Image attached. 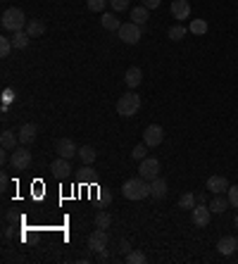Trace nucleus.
Returning <instances> with one entry per match:
<instances>
[{
	"label": "nucleus",
	"mask_w": 238,
	"mask_h": 264,
	"mask_svg": "<svg viewBox=\"0 0 238 264\" xmlns=\"http://www.w3.org/2000/svg\"><path fill=\"white\" fill-rule=\"evenodd\" d=\"M122 195L127 200H145L150 195V181H145L143 176H136V179H129L124 186H122Z\"/></svg>",
	"instance_id": "f257e3e1"
},
{
	"label": "nucleus",
	"mask_w": 238,
	"mask_h": 264,
	"mask_svg": "<svg viewBox=\"0 0 238 264\" xmlns=\"http://www.w3.org/2000/svg\"><path fill=\"white\" fill-rule=\"evenodd\" d=\"M0 22H3V29H8V31H24L26 29V15H24L19 8H10L3 12V17H0Z\"/></svg>",
	"instance_id": "f03ea898"
},
{
	"label": "nucleus",
	"mask_w": 238,
	"mask_h": 264,
	"mask_svg": "<svg viewBox=\"0 0 238 264\" xmlns=\"http://www.w3.org/2000/svg\"><path fill=\"white\" fill-rule=\"evenodd\" d=\"M138 109H141V95L124 93L117 100V115H122V117H134Z\"/></svg>",
	"instance_id": "7ed1b4c3"
},
{
	"label": "nucleus",
	"mask_w": 238,
	"mask_h": 264,
	"mask_svg": "<svg viewBox=\"0 0 238 264\" xmlns=\"http://www.w3.org/2000/svg\"><path fill=\"white\" fill-rule=\"evenodd\" d=\"M117 36H119L122 43H127V46H136V43L141 41V36H143V26H138V24H134V22H124L122 26H119Z\"/></svg>",
	"instance_id": "20e7f679"
},
{
	"label": "nucleus",
	"mask_w": 238,
	"mask_h": 264,
	"mask_svg": "<svg viewBox=\"0 0 238 264\" xmlns=\"http://www.w3.org/2000/svg\"><path fill=\"white\" fill-rule=\"evenodd\" d=\"M10 164H12V169H17V171L29 169V167H31V153H29V148H26V145H17V148L12 150V155H10Z\"/></svg>",
	"instance_id": "39448f33"
},
{
	"label": "nucleus",
	"mask_w": 238,
	"mask_h": 264,
	"mask_svg": "<svg viewBox=\"0 0 238 264\" xmlns=\"http://www.w3.org/2000/svg\"><path fill=\"white\" fill-rule=\"evenodd\" d=\"M160 160H155V157H145V160H141V164H138V176H143L145 181H152L160 176Z\"/></svg>",
	"instance_id": "423d86ee"
},
{
	"label": "nucleus",
	"mask_w": 238,
	"mask_h": 264,
	"mask_svg": "<svg viewBox=\"0 0 238 264\" xmlns=\"http://www.w3.org/2000/svg\"><path fill=\"white\" fill-rule=\"evenodd\" d=\"M190 217H193V224L195 226L205 229V226L212 221V210H210V205H205V202H198V205L190 210Z\"/></svg>",
	"instance_id": "0eeeda50"
},
{
	"label": "nucleus",
	"mask_w": 238,
	"mask_h": 264,
	"mask_svg": "<svg viewBox=\"0 0 238 264\" xmlns=\"http://www.w3.org/2000/svg\"><path fill=\"white\" fill-rule=\"evenodd\" d=\"M162 140H165V129L160 124H150L143 131V143H145L148 148H157Z\"/></svg>",
	"instance_id": "6e6552de"
},
{
	"label": "nucleus",
	"mask_w": 238,
	"mask_h": 264,
	"mask_svg": "<svg viewBox=\"0 0 238 264\" xmlns=\"http://www.w3.org/2000/svg\"><path fill=\"white\" fill-rule=\"evenodd\" d=\"M55 153L64 160H71V157H79V148H76V143L71 138H60L55 143Z\"/></svg>",
	"instance_id": "1a4fd4ad"
},
{
	"label": "nucleus",
	"mask_w": 238,
	"mask_h": 264,
	"mask_svg": "<svg viewBox=\"0 0 238 264\" xmlns=\"http://www.w3.org/2000/svg\"><path fill=\"white\" fill-rule=\"evenodd\" d=\"M107 243H110V238H107V231H105V229H95V231L88 236V248L93 250V252H103V250L107 248Z\"/></svg>",
	"instance_id": "9d476101"
},
{
	"label": "nucleus",
	"mask_w": 238,
	"mask_h": 264,
	"mask_svg": "<svg viewBox=\"0 0 238 264\" xmlns=\"http://www.w3.org/2000/svg\"><path fill=\"white\" fill-rule=\"evenodd\" d=\"M50 171H53V176H57V179H67V176H71V162L64 160V157H57L50 164Z\"/></svg>",
	"instance_id": "9b49d317"
},
{
	"label": "nucleus",
	"mask_w": 238,
	"mask_h": 264,
	"mask_svg": "<svg viewBox=\"0 0 238 264\" xmlns=\"http://www.w3.org/2000/svg\"><path fill=\"white\" fill-rule=\"evenodd\" d=\"M207 191L214 195H222L229 191V181H226V176H219V174H214V176H210L207 179Z\"/></svg>",
	"instance_id": "f8f14e48"
},
{
	"label": "nucleus",
	"mask_w": 238,
	"mask_h": 264,
	"mask_svg": "<svg viewBox=\"0 0 238 264\" xmlns=\"http://www.w3.org/2000/svg\"><path fill=\"white\" fill-rule=\"evenodd\" d=\"M19 145H31L33 140H36V136H38V126L36 124H24L19 126Z\"/></svg>",
	"instance_id": "ddd939ff"
},
{
	"label": "nucleus",
	"mask_w": 238,
	"mask_h": 264,
	"mask_svg": "<svg viewBox=\"0 0 238 264\" xmlns=\"http://www.w3.org/2000/svg\"><path fill=\"white\" fill-rule=\"evenodd\" d=\"M238 250V238L236 236H224V238H219V243H217V252L219 255H233Z\"/></svg>",
	"instance_id": "4468645a"
},
{
	"label": "nucleus",
	"mask_w": 238,
	"mask_h": 264,
	"mask_svg": "<svg viewBox=\"0 0 238 264\" xmlns=\"http://www.w3.org/2000/svg\"><path fill=\"white\" fill-rule=\"evenodd\" d=\"M172 17L183 22L190 17V3L188 0H172Z\"/></svg>",
	"instance_id": "2eb2a0df"
},
{
	"label": "nucleus",
	"mask_w": 238,
	"mask_h": 264,
	"mask_svg": "<svg viewBox=\"0 0 238 264\" xmlns=\"http://www.w3.org/2000/svg\"><path fill=\"white\" fill-rule=\"evenodd\" d=\"M167 193H169V188H167V181L162 179V176H157V179L150 181V195L155 198V200H162V198H167Z\"/></svg>",
	"instance_id": "dca6fc26"
},
{
	"label": "nucleus",
	"mask_w": 238,
	"mask_h": 264,
	"mask_svg": "<svg viewBox=\"0 0 238 264\" xmlns=\"http://www.w3.org/2000/svg\"><path fill=\"white\" fill-rule=\"evenodd\" d=\"M0 145H3V150H15L19 145V133L5 129V131L0 133Z\"/></svg>",
	"instance_id": "f3484780"
},
{
	"label": "nucleus",
	"mask_w": 238,
	"mask_h": 264,
	"mask_svg": "<svg viewBox=\"0 0 238 264\" xmlns=\"http://www.w3.org/2000/svg\"><path fill=\"white\" fill-rule=\"evenodd\" d=\"M229 207H231V202H229V198H224V193L222 195H214L212 202H210V210H212V214H224Z\"/></svg>",
	"instance_id": "a211bd4d"
},
{
	"label": "nucleus",
	"mask_w": 238,
	"mask_h": 264,
	"mask_svg": "<svg viewBox=\"0 0 238 264\" xmlns=\"http://www.w3.org/2000/svg\"><path fill=\"white\" fill-rule=\"evenodd\" d=\"M124 81H127L129 88H136V86H141L143 81V71L138 67H129L127 74H124Z\"/></svg>",
	"instance_id": "6ab92c4d"
},
{
	"label": "nucleus",
	"mask_w": 238,
	"mask_h": 264,
	"mask_svg": "<svg viewBox=\"0 0 238 264\" xmlns=\"http://www.w3.org/2000/svg\"><path fill=\"white\" fill-rule=\"evenodd\" d=\"M24 31L29 33L31 39H41L43 33H46V24L41 22V19H29V24H26V29Z\"/></svg>",
	"instance_id": "aec40b11"
},
{
	"label": "nucleus",
	"mask_w": 238,
	"mask_h": 264,
	"mask_svg": "<svg viewBox=\"0 0 238 264\" xmlns=\"http://www.w3.org/2000/svg\"><path fill=\"white\" fill-rule=\"evenodd\" d=\"M148 12H150V10L148 8H143V5H138V8H134L131 10V22L134 24H138V26H145V24H148V19H150V17H148Z\"/></svg>",
	"instance_id": "412c9836"
},
{
	"label": "nucleus",
	"mask_w": 238,
	"mask_h": 264,
	"mask_svg": "<svg viewBox=\"0 0 238 264\" xmlns=\"http://www.w3.org/2000/svg\"><path fill=\"white\" fill-rule=\"evenodd\" d=\"M100 26H103L105 31H119L122 22L117 19V15H110V12H105V15L100 17Z\"/></svg>",
	"instance_id": "4be33fe9"
},
{
	"label": "nucleus",
	"mask_w": 238,
	"mask_h": 264,
	"mask_svg": "<svg viewBox=\"0 0 238 264\" xmlns=\"http://www.w3.org/2000/svg\"><path fill=\"white\" fill-rule=\"evenodd\" d=\"M29 43H31V36H29V33L26 31H15V36H12V46H15V50H26Z\"/></svg>",
	"instance_id": "5701e85b"
},
{
	"label": "nucleus",
	"mask_w": 238,
	"mask_h": 264,
	"mask_svg": "<svg viewBox=\"0 0 238 264\" xmlns=\"http://www.w3.org/2000/svg\"><path fill=\"white\" fill-rule=\"evenodd\" d=\"M207 29H210V26H207L205 19H193V22H190V26H188V31L193 33V36H205Z\"/></svg>",
	"instance_id": "b1692460"
},
{
	"label": "nucleus",
	"mask_w": 238,
	"mask_h": 264,
	"mask_svg": "<svg viewBox=\"0 0 238 264\" xmlns=\"http://www.w3.org/2000/svg\"><path fill=\"white\" fill-rule=\"evenodd\" d=\"M167 39L169 41H183L186 39V26H183V24H174V26L167 31Z\"/></svg>",
	"instance_id": "393cba45"
},
{
	"label": "nucleus",
	"mask_w": 238,
	"mask_h": 264,
	"mask_svg": "<svg viewBox=\"0 0 238 264\" xmlns=\"http://www.w3.org/2000/svg\"><path fill=\"white\" fill-rule=\"evenodd\" d=\"M127 262L129 264H145L148 262V257H145V252H141V250H129L127 252Z\"/></svg>",
	"instance_id": "a878e982"
},
{
	"label": "nucleus",
	"mask_w": 238,
	"mask_h": 264,
	"mask_svg": "<svg viewBox=\"0 0 238 264\" xmlns=\"http://www.w3.org/2000/svg\"><path fill=\"white\" fill-rule=\"evenodd\" d=\"M110 224H112L110 212L100 210V212H98V214H95V229H110Z\"/></svg>",
	"instance_id": "bb28decb"
},
{
	"label": "nucleus",
	"mask_w": 238,
	"mask_h": 264,
	"mask_svg": "<svg viewBox=\"0 0 238 264\" xmlns=\"http://www.w3.org/2000/svg\"><path fill=\"white\" fill-rule=\"evenodd\" d=\"M79 160L84 164H93L95 162V148H91V145H84V148H79Z\"/></svg>",
	"instance_id": "cd10ccee"
},
{
	"label": "nucleus",
	"mask_w": 238,
	"mask_h": 264,
	"mask_svg": "<svg viewBox=\"0 0 238 264\" xmlns=\"http://www.w3.org/2000/svg\"><path fill=\"white\" fill-rule=\"evenodd\" d=\"M195 195L193 193H183L181 198H179V207H181V210H193V207H195Z\"/></svg>",
	"instance_id": "c85d7f7f"
},
{
	"label": "nucleus",
	"mask_w": 238,
	"mask_h": 264,
	"mask_svg": "<svg viewBox=\"0 0 238 264\" xmlns=\"http://www.w3.org/2000/svg\"><path fill=\"white\" fill-rule=\"evenodd\" d=\"M131 157H134V160H138V162H141V160H145V157H148V145H145V143L136 145V148L131 150Z\"/></svg>",
	"instance_id": "c756f323"
},
{
	"label": "nucleus",
	"mask_w": 238,
	"mask_h": 264,
	"mask_svg": "<svg viewBox=\"0 0 238 264\" xmlns=\"http://www.w3.org/2000/svg\"><path fill=\"white\" fill-rule=\"evenodd\" d=\"M107 3H110V0H86V5L91 12H103Z\"/></svg>",
	"instance_id": "7c9ffc66"
},
{
	"label": "nucleus",
	"mask_w": 238,
	"mask_h": 264,
	"mask_svg": "<svg viewBox=\"0 0 238 264\" xmlns=\"http://www.w3.org/2000/svg\"><path fill=\"white\" fill-rule=\"evenodd\" d=\"M12 39H0V57H8L12 53Z\"/></svg>",
	"instance_id": "2f4dec72"
},
{
	"label": "nucleus",
	"mask_w": 238,
	"mask_h": 264,
	"mask_svg": "<svg viewBox=\"0 0 238 264\" xmlns=\"http://www.w3.org/2000/svg\"><path fill=\"white\" fill-rule=\"evenodd\" d=\"M226 198H229L231 207H238V186H229V191H226Z\"/></svg>",
	"instance_id": "473e14b6"
},
{
	"label": "nucleus",
	"mask_w": 238,
	"mask_h": 264,
	"mask_svg": "<svg viewBox=\"0 0 238 264\" xmlns=\"http://www.w3.org/2000/svg\"><path fill=\"white\" fill-rule=\"evenodd\" d=\"M110 8L114 12H124V10H129V0H110Z\"/></svg>",
	"instance_id": "72a5a7b5"
},
{
	"label": "nucleus",
	"mask_w": 238,
	"mask_h": 264,
	"mask_svg": "<svg viewBox=\"0 0 238 264\" xmlns=\"http://www.w3.org/2000/svg\"><path fill=\"white\" fill-rule=\"evenodd\" d=\"M141 3H143V8H148V10H157L162 0H141Z\"/></svg>",
	"instance_id": "f704fd0d"
},
{
	"label": "nucleus",
	"mask_w": 238,
	"mask_h": 264,
	"mask_svg": "<svg viewBox=\"0 0 238 264\" xmlns=\"http://www.w3.org/2000/svg\"><path fill=\"white\" fill-rule=\"evenodd\" d=\"M110 259H112V257H110V252H107V248H105L103 250V252H98V262H110Z\"/></svg>",
	"instance_id": "c9c22d12"
},
{
	"label": "nucleus",
	"mask_w": 238,
	"mask_h": 264,
	"mask_svg": "<svg viewBox=\"0 0 238 264\" xmlns=\"http://www.w3.org/2000/svg\"><path fill=\"white\" fill-rule=\"evenodd\" d=\"M119 250H122V252H124V255H127L129 250H131V245H129L127 241H122V243H119Z\"/></svg>",
	"instance_id": "e433bc0d"
},
{
	"label": "nucleus",
	"mask_w": 238,
	"mask_h": 264,
	"mask_svg": "<svg viewBox=\"0 0 238 264\" xmlns=\"http://www.w3.org/2000/svg\"><path fill=\"white\" fill-rule=\"evenodd\" d=\"M233 224H236V229H238V214H236V219H233Z\"/></svg>",
	"instance_id": "4c0bfd02"
}]
</instances>
